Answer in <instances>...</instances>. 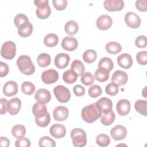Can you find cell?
<instances>
[{
  "instance_id": "cell-29",
  "label": "cell",
  "mask_w": 147,
  "mask_h": 147,
  "mask_svg": "<svg viewBox=\"0 0 147 147\" xmlns=\"http://www.w3.org/2000/svg\"><path fill=\"white\" fill-rule=\"evenodd\" d=\"M64 29L65 32L70 35L75 34L79 30V26L76 22L75 21H67L64 26Z\"/></svg>"
},
{
  "instance_id": "cell-43",
  "label": "cell",
  "mask_w": 147,
  "mask_h": 147,
  "mask_svg": "<svg viewBox=\"0 0 147 147\" xmlns=\"http://www.w3.org/2000/svg\"><path fill=\"white\" fill-rule=\"evenodd\" d=\"M118 86L111 82L106 86L105 88V92L109 95L115 96L118 94Z\"/></svg>"
},
{
  "instance_id": "cell-50",
  "label": "cell",
  "mask_w": 147,
  "mask_h": 147,
  "mask_svg": "<svg viewBox=\"0 0 147 147\" xmlns=\"http://www.w3.org/2000/svg\"><path fill=\"white\" fill-rule=\"evenodd\" d=\"M73 91L74 94L78 96H83L85 94L84 88L80 84L75 85L73 88Z\"/></svg>"
},
{
  "instance_id": "cell-52",
  "label": "cell",
  "mask_w": 147,
  "mask_h": 147,
  "mask_svg": "<svg viewBox=\"0 0 147 147\" xmlns=\"http://www.w3.org/2000/svg\"><path fill=\"white\" fill-rule=\"evenodd\" d=\"M1 102V110H0V114L1 115L6 114L7 107V103L8 100L5 98H1L0 99Z\"/></svg>"
},
{
  "instance_id": "cell-13",
  "label": "cell",
  "mask_w": 147,
  "mask_h": 147,
  "mask_svg": "<svg viewBox=\"0 0 147 147\" xmlns=\"http://www.w3.org/2000/svg\"><path fill=\"white\" fill-rule=\"evenodd\" d=\"M21 107V101L18 98L11 99L7 103V110L10 115H14L18 113Z\"/></svg>"
},
{
  "instance_id": "cell-10",
  "label": "cell",
  "mask_w": 147,
  "mask_h": 147,
  "mask_svg": "<svg viewBox=\"0 0 147 147\" xmlns=\"http://www.w3.org/2000/svg\"><path fill=\"white\" fill-rule=\"evenodd\" d=\"M110 134L114 140L116 141L121 140L126 137L127 129L125 126L118 125L111 129Z\"/></svg>"
},
{
  "instance_id": "cell-33",
  "label": "cell",
  "mask_w": 147,
  "mask_h": 147,
  "mask_svg": "<svg viewBox=\"0 0 147 147\" xmlns=\"http://www.w3.org/2000/svg\"><path fill=\"white\" fill-rule=\"evenodd\" d=\"M97 57L96 52L93 49L86 50L83 54V59L86 63H94Z\"/></svg>"
},
{
  "instance_id": "cell-42",
  "label": "cell",
  "mask_w": 147,
  "mask_h": 147,
  "mask_svg": "<svg viewBox=\"0 0 147 147\" xmlns=\"http://www.w3.org/2000/svg\"><path fill=\"white\" fill-rule=\"evenodd\" d=\"M94 76L91 72H86L82 76L80 80L82 83L85 86H90L94 83Z\"/></svg>"
},
{
  "instance_id": "cell-47",
  "label": "cell",
  "mask_w": 147,
  "mask_h": 147,
  "mask_svg": "<svg viewBox=\"0 0 147 147\" xmlns=\"http://www.w3.org/2000/svg\"><path fill=\"white\" fill-rule=\"evenodd\" d=\"M15 146L16 147H29L30 146V141L28 138L23 137L16 141Z\"/></svg>"
},
{
  "instance_id": "cell-54",
  "label": "cell",
  "mask_w": 147,
  "mask_h": 147,
  "mask_svg": "<svg viewBox=\"0 0 147 147\" xmlns=\"http://www.w3.org/2000/svg\"><path fill=\"white\" fill-rule=\"evenodd\" d=\"M0 144H1V146L7 147L10 145L9 140L7 139L6 137H0Z\"/></svg>"
},
{
  "instance_id": "cell-31",
  "label": "cell",
  "mask_w": 147,
  "mask_h": 147,
  "mask_svg": "<svg viewBox=\"0 0 147 147\" xmlns=\"http://www.w3.org/2000/svg\"><path fill=\"white\" fill-rule=\"evenodd\" d=\"M37 61L40 67L45 68L48 67L51 64V58L49 54L42 53L38 56Z\"/></svg>"
},
{
  "instance_id": "cell-38",
  "label": "cell",
  "mask_w": 147,
  "mask_h": 147,
  "mask_svg": "<svg viewBox=\"0 0 147 147\" xmlns=\"http://www.w3.org/2000/svg\"><path fill=\"white\" fill-rule=\"evenodd\" d=\"M96 142L100 146H107L110 143V138L107 134H100L96 137Z\"/></svg>"
},
{
  "instance_id": "cell-5",
  "label": "cell",
  "mask_w": 147,
  "mask_h": 147,
  "mask_svg": "<svg viewBox=\"0 0 147 147\" xmlns=\"http://www.w3.org/2000/svg\"><path fill=\"white\" fill-rule=\"evenodd\" d=\"M53 93L57 100L61 103H67L71 98L69 90L63 85L56 86L53 89Z\"/></svg>"
},
{
  "instance_id": "cell-18",
  "label": "cell",
  "mask_w": 147,
  "mask_h": 147,
  "mask_svg": "<svg viewBox=\"0 0 147 147\" xmlns=\"http://www.w3.org/2000/svg\"><path fill=\"white\" fill-rule=\"evenodd\" d=\"M18 92L17 83L14 81L10 80L6 82L3 87V93L6 96L15 95Z\"/></svg>"
},
{
  "instance_id": "cell-9",
  "label": "cell",
  "mask_w": 147,
  "mask_h": 147,
  "mask_svg": "<svg viewBox=\"0 0 147 147\" xmlns=\"http://www.w3.org/2000/svg\"><path fill=\"white\" fill-rule=\"evenodd\" d=\"M113 24V20L110 16L106 14L100 16L96 20V25L97 28L102 30L109 29Z\"/></svg>"
},
{
  "instance_id": "cell-53",
  "label": "cell",
  "mask_w": 147,
  "mask_h": 147,
  "mask_svg": "<svg viewBox=\"0 0 147 147\" xmlns=\"http://www.w3.org/2000/svg\"><path fill=\"white\" fill-rule=\"evenodd\" d=\"M48 0H36L34 1V3L35 5L37 7V8L45 7L48 6Z\"/></svg>"
},
{
  "instance_id": "cell-44",
  "label": "cell",
  "mask_w": 147,
  "mask_h": 147,
  "mask_svg": "<svg viewBox=\"0 0 147 147\" xmlns=\"http://www.w3.org/2000/svg\"><path fill=\"white\" fill-rule=\"evenodd\" d=\"M29 21L28 18L26 16H25L24 14H18L16 16L14 20V24L18 28L20 25H21V24Z\"/></svg>"
},
{
  "instance_id": "cell-3",
  "label": "cell",
  "mask_w": 147,
  "mask_h": 147,
  "mask_svg": "<svg viewBox=\"0 0 147 147\" xmlns=\"http://www.w3.org/2000/svg\"><path fill=\"white\" fill-rule=\"evenodd\" d=\"M72 144L75 147H83L87 143V135L84 130L80 128H75L71 131Z\"/></svg>"
},
{
  "instance_id": "cell-28",
  "label": "cell",
  "mask_w": 147,
  "mask_h": 147,
  "mask_svg": "<svg viewBox=\"0 0 147 147\" xmlns=\"http://www.w3.org/2000/svg\"><path fill=\"white\" fill-rule=\"evenodd\" d=\"M71 69L74 71L78 76H82L84 73L85 67L81 61L79 60H75L71 63Z\"/></svg>"
},
{
  "instance_id": "cell-51",
  "label": "cell",
  "mask_w": 147,
  "mask_h": 147,
  "mask_svg": "<svg viewBox=\"0 0 147 147\" xmlns=\"http://www.w3.org/2000/svg\"><path fill=\"white\" fill-rule=\"evenodd\" d=\"M9 71L8 65L2 61L0 62V76L1 77L5 76L7 75Z\"/></svg>"
},
{
  "instance_id": "cell-24",
  "label": "cell",
  "mask_w": 147,
  "mask_h": 147,
  "mask_svg": "<svg viewBox=\"0 0 147 147\" xmlns=\"http://www.w3.org/2000/svg\"><path fill=\"white\" fill-rule=\"evenodd\" d=\"M110 71L105 68L98 67L95 72V79L100 82H104L108 80L109 78Z\"/></svg>"
},
{
  "instance_id": "cell-27",
  "label": "cell",
  "mask_w": 147,
  "mask_h": 147,
  "mask_svg": "<svg viewBox=\"0 0 147 147\" xmlns=\"http://www.w3.org/2000/svg\"><path fill=\"white\" fill-rule=\"evenodd\" d=\"M59 42L58 36L54 33H49L44 38V43L48 47H54Z\"/></svg>"
},
{
  "instance_id": "cell-17",
  "label": "cell",
  "mask_w": 147,
  "mask_h": 147,
  "mask_svg": "<svg viewBox=\"0 0 147 147\" xmlns=\"http://www.w3.org/2000/svg\"><path fill=\"white\" fill-rule=\"evenodd\" d=\"M49 133L51 136L56 138H61L66 134V129L61 124L55 123L50 127Z\"/></svg>"
},
{
  "instance_id": "cell-11",
  "label": "cell",
  "mask_w": 147,
  "mask_h": 147,
  "mask_svg": "<svg viewBox=\"0 0 147 147\" xmlns=\"http://www.w3.org/2000/svg\"><path fill=\"white\" fill-rule=\"evenodd\" d=\"M128 79L127 74L121 70L115 71L111 76V82L118 85L123 86L126 84Z\"/></svg>"
},
{
  "instance_id": "cell-23",
  "label": "cell",
  "mask_w": 147,
  "mask_h": 147,
  "mask_svg": "<svg viewBox=\"0 0 147 147\" xmlns=\"http://www.w3.org/2000/svg\"><path fill=\"white\" fill-rule=\"evenodd\" d=\"M32 112L35 118H41L44 117L47 113V106L39 102H36L34 104L32 107Z\"/></svg>"
},
{
  "instance_id": "cell-45",
  "label": "cell",
  "mask_w": 147,
  "mask_h": 147,
  "mask_svg": "<svg viewBox=\"0 0 147 147\" xmlns=\"http://www.w3.org/2000/svg\"><path fill=\"white\" fill-rule=\"evenodd\" d=\"M136 60L138 63L141 65H146L147 63V52L146 51L139 52L136 55Z\"/></svg>"
},
{
  "instance_id": "cell-41",
  "label": "cell",
  "mask_w": 147,
  "mask_h": 147,
  "mask_svg": "<svg viewBox=\"0 0 147 147\" xmlns=\"http://www.w3.org/2000/svg\"><path fill=\"white\" fill-rule=\"evenodd\" d=\"M88 95L90 96L91 98H97L99 95H101L102 91V88L99 85L96 84H94L92 85L88 89Z\"/></svg>"
},
{
  "instance_id": "cell-16",
  "label": "cell",
  "mask_w": 147,
  "mask_h": 147,
  "mask_svg": "<svg viewBox=\"0 0 147 147\" xmlns=\"http://www.w3.org/2000/svg\"><path fill=\"white\" fill-rule=\"evenodd\" d=\"M35 99L41 103H47L51 99V95L50 92L45 88H40L37 90L34 94Z\"/></svg>"
},
{
  "instance_id": "cell-21",
  "label": "cell",
  "mask_w": 147,
  "mask_h": 147,
  "mask_svg": "<svg viewBox=\"0 0 147 147\" xmlns=\"http://www.w3.org/2000/svg\"><path fill=\"white\" fill-rule=\"evenodd\" d=\"M95 104L100 109L102 113H107L112 110L113 103L112 101L108 98H102L95 102Z\"/></svg>"
},
{
  "instance_id": "cell-49",
  "label": "cell",
  "mask_w": 147,
  "mask_h": 147,
  "mask_svg": "<svg viewBox=\"0 0 147 147\" xmlns=\"http://www.w3.org/2000/svg\"><path fill=\"white\" fill-rule=\"evenodd\" d=\"M136 7L140 11H146L147 10V1L138 0L136 2Z\"/></svg>"
},
{
  "instance_id": "cell-25",
  "label": "cell",
  "mask_w": 147,
  "mask_h": 147,
  "mask_svg": "<svg viewBox=\"0 0 147 147\" xmlns=\"http://www.w3.org/2000/svg\"><path fill=\"white\" fill-rule=\"evenodd\" d=\"M105 49L108 53L113 55H116L121 51L122 47L118 42L111 41L106 44Z\"/></svg>"
},
{
  "instance_id": "cell-14",
  "label": "cell",
  "mask_w": 147,
  "mask_h": 147,
  "mask_svg": "<svg viewBox=\"0 0 147 147\" xmlns=\"http://www.w3.org/2000/svg\"><path fill=\"white\" fill-rule=\"evenodd\" d=\"M69 115V111L65 106H57L53 111V118L56 121H63L67 119Z\"/></svg>"
},
{
  "instance_id": "cell-12",
  "label": "cell",
  "mask_w": 147,
  "mask_h": 147,
  "mask_svg": "<svg viewBox=\"0 0 147 147\" xmlns=\"http://www.w3.org/2000/svg\"><path fill=\"white\" fill-rule=\"evenodd\" d=\"M61 45L64 50L73 51L77 48L78 46V41L74 37L67 36L63 39Z\"/></svg>"
},
{
  "instance_id": "cell-26",
  "label": "cell",
  "mask_w": 147,
  "mask_h": 147,
  "mask_svg": "<svg viewBox=\"0 0 147 147\" xmlns=\"http://www.w3.org/2000/svg\"><path fill=\"white\" fill-rule=\"evenodd\" d=\"M115 118V114L111 110L107 113H102V117L100 118V121L103 125L109 126L114 122Z\"/></svg>"
},
{
  "instance_id": "cell-22",
  "label": "cell",
  "mask_w": 147,
  "mask_h": 147,
  "mask_svg": "<svg viewBox=\"0 0 147 147\" xmlns=\"http://www.w3.org/2000/svg\"><path fill=\"white\" fill-rule=\"evenodd\" d=\"M17 28L18 33L22 37H27L29 36L33 32V25L29 21L21 24Z\"/></svg>"
},
{
  "instance_id": "cell-32",
  "label": "cell",
  "mask_w": 147,
  "mask_h": 147,
  "mask_svg": "<svg viewBox=\"0 0 147 147\" xmlns=\"http://www.w3.org/2000/svg\"><path fill=\"white\" fill-rule=\"evenodd\" d=\"M146 107H147V102L145 100H137L134 103L135 110L140 114L144 116L147 115L146 113Z\"/></svg>"
},
{
  "instance_id": "cell-46",
  "label": "cell",
  "mask_w": 147,
  "mask_h": 147,
  "mask_svg": "<svg viewBox=\"0 0 147 147\" xmlns=\"http://www.w3.org/2000/svg\"><path fill=\"white\" fill-rule=\"evenodd\" d=\"M54 7L57 10H64L67 6V0H53L52 1Z\"/></svg>"
},
{
  "instance_id": "cell-20",
  "label": "cell",
  "mask_w": 147,
  "mask_h": 147,
  "mask_svg": "<svg viewBox=\"0 0 147 147\" xmlns=\"http://www.w3.org/2000/svg\"><path fill=\"white\" fill-rule=\"evenodd\" d=\"M117 62L121 68L125 69L130 68L133 64L132 57L128 53H122L118 56Z\"/></svg>"
},
{
  "instance_id": "cell-7",
  "label": "cell",
  "mask_w": 147,
  "mask_h": 147,
  "mask_svg": "<svg viewBox=\"0 0 147 147\" xmlns=\"http://www.w3.org/2000/svg\"><path fill=\"white\" fill-rule=\"evenodd\" d=\"M125 21L126 25L133 29L138 28L141 25V18L137 14L134 12H127L125 16Z\"/></svg>"
},
{
  "instance_id": "cell-40",
  "label": "cell",
  "mask_w": 147,
  "mask_h": 147,
  "mask_svg": "<svg viewBox=\"0 0 147 147\" xmlns=\"http://www.w3.org/2000/svg\"><path fill=\"white\" fill-rule=\"evenodd\" d=\"M51 121V117L49 113L48 112L44 117L41 118H35V122L36 124L42 127L47 126Z\"/></svg>"
},
{
  "instance_id": "cell-36",
  "label": "cell",
  "mask_w": 147,
  "mask_h": 147,
  "mask_svg": "<svg viewBox=\"0 0 147 147\" xmlns=\"http://www.w3.org/2000/svg\"><path fill=\"white\" fill-rule=\"evenodd\" d=\"M113 66L114 64L112 60L107 57L102 58L98 63V67L105 68L109 71H111L113 69Z\"/></svg>"
},
{
  "instance_id": "cell-35",
  "label": "cell",
  "mask_w": 147,
  "mask_h": 147,
  "mask_svg": "<svg viewBox=\"0 0 147 147\" xmlns=\"http://www.w3.org/2000/svg\"><path fill=\"white\" fill-rule=\"evenodd\" d=\"M51 9L49 6H47L45 7L41 8H37L36 10V13L37 17L40 19H46L51 14Z\"/></svg>"
},
{
  "instance_id": "cell-15",
  "label": "cell",
  "mask_w": 147,
  "mask_h": 147,
  "mask_svg": "<svg viewBox=\"0 0 147 147\" xmlns=\"http://www.w3.org/2000/svg\"><path fill=\"white\" fill-rule=\"evenodd\" d=\"M70 57L68 54L60 53L57 54L55 58V65L59 69H64L69 64Z\"/></svg>"
},
{
  "instance_id": "cell-30",
  "label": "cell",
  "mask_w": 147,
  "mask_h": 147,
  "mask_svg": "<svg viewBox=\"0 0 147 147\" xmlns=\"http://www.w3.org/2000/svg\"><path fill=\"white\" fill-rule=\"evenodd\" d=\"M77 74L71 69L67 70L63 73V79L66 83L72 84L77 80Z\"/></svg>"
},
{
  "instance_id": "cell-39",
  "label": "cell",
  "mask_w": 147,
  "mask_h": 147,
  "mask_svg": "<svg viewBox=\"0 0 147 147\" xmlns=\"http://www.w3.org/2000/svg\"><path fill=\"white\" fill-rule=\"evenodd\" d=\"M38 145L40 147H54L56 146V144L53 139L48 136H44L39 140Z\"/></svg>"
},
{
  "instance_id": "cell-1",
  "label": "cell",
  "mask_w": 147,
  "mask_h": 147,
  "mask_svg": "<svg viewBox=\"0 0 147 147\" xmlns=\"http://www.w3.org/2000/svg\"><path fill=\"white\" fill-rule=\"evenodd\" d=\"M102 113L95 103L85 106L82 110L81 115L82 119L87 123H93L100 118Z\"/></svg>"
},
{
  "instance_id": "cell-4",
  "label": "cell",
  "mask_w": 147,
  "mask_h": 147,
  "mask_svg": "<svg viewBox=\"0 0 147 147\" xmlns=\"http://www.w3.org/2000/svg\"><path fill=\"white\" fill-rule=\"evenodd\" d=\"M16 53V45L11 41L5 42L1 49V55L5 59L11 60L14 57Z\"/></svg>"
},
{
  "instance_id": "cell-6",
  "label": "cell",
  "mask_w": 147,
  "mask_h": 147,
  "mask_svg": "<svg viewBox=\"0 0 147 147\" xmlns=\"http://www.w3.org/2000/svg\"><path fill=\"white\" fill-rule=\"evenodd\" d=\"M59 79L58 72L54 69H49L44 71L41 75L42 82L47 84L56 82Z\"/></svg>"
},
{
  "instance_id": "cell-2",
  "label": "cell",
  "mask_w": 147,
  "mask_h": 147,
  "mask_svg": "<svg viewBox=\"0 0 147 147\" xmlns=\"http://www.w3.org/2000/svg\"><path fill=\"white\" fill-rule=\"evenodd\" d=\"M17 65L20 71L26 75H32L35 71V67L30 57L27 55L20 56L17 60Z\"/></svg>"
},
{
  "instance_id": "cell-8",
  "label": "cell",
  "mask_w": 147,
  "mask_h": 147,
  "mask_svg": "<svg viewBox=\"0 0 147 147\" xmlns=\"http://www.w3.org/2000/svg\"><path fill=\"white\" fill-rule=\"evenodd\" d=\"M124 2L122 0H106L104 1V7L109 11H118L124 7Z\"/></svg>"
},
{
  "instance_id": "cell-34",
  "label": "cell",
  "mask_w": 147,
  "mask_h": 147,
  "mask_svg": "<svg viewBox=\"0 0 147 147\" xmlns=\"http://www.w3.org/2000/svg\"><path fill=\"white\" fill-rule=\"evenodd\" d=\"M11 134L17 138L23 137L26 134L25 127L22 125H16L11 129Z\"/></svg>"
},
{
  "instance_id": "cell-48",
  "label": "cell",
  "mask_w": 147,
  "mask_h": 147,
  "mask_svg": "<svg viewBox=\"0 0 147 147\" xmlns=\"http://www.w3.org/2000/svg\"><path fill=\"white\" fill-rule=\"evenodd\" d=\"M136 45L140 48H145L147 45L146 38L145 36H140L136 38L135 40Z\"/></svg>"
},
{
  "instance_id": "cell-37",
  "label": "cell",
  "mask_w": 147,
  "mask_h": 147,
  "mask_svg": "<svg viewBox=\"0 0 147 147\" xmlns=\"http://www.w3.org/2000/svg\"><path fill=\"white\" fill-rule=\"evenodd\" d=\"M22 92L26 95H32L35 91L34 85L30 82H24L21 84Z\"/></svg>"
},
{
  "instance_id": "cell-19",
  "label": "cell",
  "mask_w": 147,
  "mask_h": 147,
  "mask_svg": "<svg viewBox=\"0 0 147 147\" xmlns=\"http://www.w3.org/2000/svg\"><path fill=\"white\" fill-rule=\"evenodd\" d=\"M117 113L121 116L127 115L130 110V103L127 99L119 100L116 106Z\"/></svg>"
}]
</instances>
